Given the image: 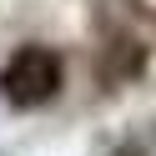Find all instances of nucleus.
I'll return each mask as SVG.
<instances>
[{"label":"nucleus","mask_w":156,"mask_h":156,"mask_svg":"<svg viewBox=\"0 0 156 156\" xmlns=\"http://www.w3.org/2000/svg\"><path fill=\"white\" fill-rule=\"evenodd\" d=\"M0 86H5V96H10L15 106H41V101H51V96L61 91V61H55L51 51L25 45V51L10 55Z\"/></svg>","instance_id":"nucleus-1"}]
</instances>
